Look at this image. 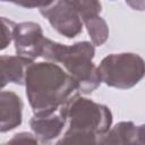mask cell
<instances>
[{"label": "cell", "mask_w": 145, "mask_h": 145, "mask_svg": "<svg viewBox=\"0 0 145 145\" xmlns=\"http://www.w3.org/2000/svg\"><path fill=\"white\" fill-rule=\"evenodd\" d=\"M97 69L103 83L119 89L134 87L145 72L143 58L135 53L109 54L102 59Z\"/></svg>", "instance_id": "4"}, {"label": "cell", "mask_w": 145, "mask_h": 145, "mask_svg": "<svg viewBox=\"0 0 145 145\" xmlns=\"http://www.w3.org/2000/svg\"><path fill=\"white\" fill-rule=\"evenodd\" d=\"M65 125L66 117L61 108L49 114H34V117L29 120V126L35 137L39 138L42 143H46L57 138L61 134Z\"/></svg>", "instance_id": "7"}, {"label": "cell", "mask_w": 145, "mask_h": 145, "mask_svg": "<svg viewBox=\"0 0 145 145\" xmlns=\"http://www.w3.org/2000/svg\"><path fill=\"white\" fill-rule=\"evenodd\" d=\"M24 85L29 105L36 116L49 114L77 95V82L56 62H32Z\"/></svg>", "instance_id": "1"}, {"label": "cell", "mask_w": 145, "mask_h": 145, "mask_svg": "<svg viewBox=\"0 0 145 145\" xmlns=\"http://www.w3.org/2000/svg\"><path fill=\"white\" fill-rule=\"evenodd\" d=\"M32 62V59L19 54L0 56V89L8 83L24 85L26 69Z\"/></svg>", "instance_id": "10"}, {"label": "cell", "mask_w": 145, "mask_h": 145, "mask_svg": "<svg viewBox=\"0 0 145 145\" xmlns=\"http://www.w3.org/2000/svg\"><path fill=\"white\" fill-rule=\"evenodd\" d=\"M94 54V45L87 41L66 45L45 37L41 57L63 65L67 72L77 82L78 91L88 94L95 91L102 82L99 69L93 63Z\"/></svg>", "instance_id": "3"}, {"label": "cell", "mask_w": 145, "mask_h": 145, "mask_svg": "<svg viewBox=\"0 0 145 145\" xmlns=\"http://www.w3.org/2000/svg\"><path fill=\"white\" fill-rule=\"evenodd\" d=\"M126 3L135 10H144V0H126Z\"/></svg>", "instance_id": "15"}, {"label": "cell", "mask_w": 145, "mask_h": 145, "mask_svg": "<svg viewBox=\"0 0 145 145\" xmlns=\"http://www.w3.org/2000/svg\"><path fill=\"white\" fill-rule=\"evenodd\" d=\"M69 2L78 12L79 17L83 20V24L85 20L97 16L102 10L100 0H69Z\"/></svg>", "instance_id": "12"}, {"label": "cell", "mask_w": 145, "mask_h": 145, "mask_svg": "<svg viewBox=\"0 0 145 145\" xmlns=\"http://www.w3.org/2000/svg\"><path fill=\"white\" fill-rule=\"evenodd\" d=\"M40 12L59 34L68 39L83 31V20L69 0H54L50 6L40 9Z\"/></svg>", "instance_id": "5"}, {"label": "cell", "mask_w": 145, "mask_h": 145, "mask_svg": "<svg viewBox=\"0 0 145 145\" xmlns=\"http://www.w3.org/2000/svg\"><path fill=\"white\" fill-rule=\"evenodd\" d=\"M8 143L10 144H37L39 140L35 137V135H32L29 133H19L16 134Z\"/></svg>", "instance_id": "14"}, {"label": "cell", "mask_w": 145, "mask_h": 145, "mask_svg": "<svg viewBox=\"0 0 145 145\" xmlns=\"http://www.w3.org/2000/svg\"><path fill=\"white\" fill-rule=\"evenodd\" d=\"M0 1H5V2H12V3H15V5H18V2H19V0H0Z\"/></svg>", "instance_id": "16"}, {"label": "cell", "mask_w": 145, "mask_h": 145, "mask_svg": "<svg viewBox=\"0 0 145 145\" xmlns=\"http://www.w3.org/2000/svg\"><path fill=\"white\" fill-rule=\"evenodd\" d=\"M144 126L131 121H121L101 136L97 144H144Z\"/></svg>", "instance_id": "9"}, {"label": "cell", "mask_w": 145, "mask_h": 145, "mask_svg": "<svg viewBox=\"0 0 145 145\" xmlns=\"http://www.w3.org/2000/svg\"><path fill=\"white\" fill-rule=\"evenodd\" d=\"M15 26V22L6 17H0V50L6 49L12 41Z\"/></svg>", "instance_id": "13"}, {"label": "cell", "mask_w": 145, "mask_h": 145, "mask_svg": "<svg viewBox=\"0 0 145 145\" xmlns=\"http://www.w3.org/2000/svg\"><path fill=\"white\" fill-rule=\"evenodd\" d=\"M12 40L15 42V50L17 54L32 60L41 57L45 37L40 24L34 22L16 24Z\"/></svg>", "instance_id": "6"}, {"label": "cell", "mask_w": 145, "mask_h": 145, "mask_svg": "<svg viewBox=\"0 0 145 145\" xmlns=\"http://www.w3.org/2000/svg\"><path fill=\"white\" fill-rule=\"evenodd\" d=\"M84 24L87 28L93 45L100 46L103 43H105V41L109 37V27L106 25V22L102 17H100L99 15L94 16L85 20Z\"/></svg>", "instance_id": "11"}, {"label": "cell", "mask_w": 145, "mask_h": 145, "mask_svg": "<svg viewBox=\"0 0 145 145\" xmlns=\"http://www.w3.org/2000/svg\"><path fill=\"white\" fill-rule=\"evenodd\" d=\"M23 101L12 91L0 92V133H7L22 123Z\"/></svg>", "instance_id": "8"}, {"label": "cell", "mask_w": 145, "mask_h": 145, "mask_svg": "<svg viewBox=\"0 0 145 145\" xmlns=\"http://www.w3.org/2000/svg\"><path fill=\"white\" fill-rule=\"evenodd\" d=\"M68 130L58 144H97L112 123V113L103 104L76 95L61 106Z\"/></svg>", "instance_id": "2"}]
</instances>
